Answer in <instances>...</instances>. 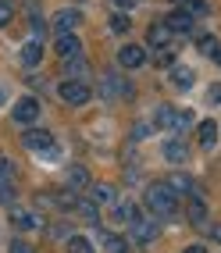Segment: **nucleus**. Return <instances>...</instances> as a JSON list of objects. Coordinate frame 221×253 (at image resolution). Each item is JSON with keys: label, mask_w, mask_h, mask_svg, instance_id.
<instances>
[{"label": "nucleus", "mask_w": 221, "mask_h": 253, "mask_svg": "<svg viewBox=\"0 0 221 253\" xmlns=\"http://www.w3.org/2000/svg\"><path fill=\"white\" fill-rule=\"evenodd\" d=\"M143 200H146V207L154 211L157 217H172V214L178 211V193H175L168 182H154V185L143 193Z\"/></svg>", "instance_id": "nucleus-1"}, {"label": "nucleus", "mask_w": 221, "mask_h": 253, "mask_svg": "<svg viewBox=\"0 0 221 253\" xmlns=\"http://www.w3.org/2000/svg\"><path fill=\"white\" fill-rule=\"evenodd\" d=\"M157 125H161L164 132H172V136H178V132H185V128L193 125V111L164 104V107H157Z\"/></svg>", "instance_id": "nucleus-2"}, {"label": "nucleus", "mask_w": 221, "mask_h": 253, "mask_svg": "<svg viewBox=\"0 0 221 253\" xmlns=\"http://www.w3.org/2000/svg\"><path fill=\"white\" fill-rule=\"evenodd\" d=\"M14 196H18V182H14V168L7 157H0V204L14 207Z\"/></svg>", "instance_id": "nucleus-3"}, {"label": "nucleus", "mask_w": 221, "mask_h": 253, "mask_svg": "<svg viewBox=\"0 0 221 253\" xmlns=\"http://www.w3.org/2000/svg\"><path fill=\"white\" fill-rule=\"evenodd\" d=\"M57 96L64 100V104H86V100H89V86L79 82V79H64L57 86Z\"/></svg>", "instance_id": "nucleus-4"}, {"label": "nucleus", "mask_w": 221, "mask_h": 253, "mask_svg": "<svg viewBox=\"0 0 221 253\" xmlns=\"http://www.w3.org/2000/svg\"><path fill=\"white\" fill-rule=\"evenodd\" d=\"M157 239V225L150 221V217H132V246H150Z\"/></svg>", "instance_id": "nucleus-5"}, {"label": "nucleus", "mask_w": 221, "mask_h": 253, "mask_svg": "<svg viewBox=\"0 0 221 253\" xmlns=\"http://www.w3.org/2000/svg\"><path fill=\"white\" fill-rule=\"evenodd\" d=\"M11 114H14V122H18V125H32L40 118V100L36 96H22L18 104L11 107Z\"/></svg>", "instance_id": "nucleus-6"}, {"label": "nucleus", "mask_w": 221, "mask_h": 253, "mask_svg": "<svg viewBox=\"0 0 221 253\" xmlns=\"http://www.w3.org/2000/svg\"><path fill=\"white\" fill-rule=\"evenodd\" d=\"M22 143H25V150H40V154H50V150H54V136H50L46 128H25Z\"/></svg>", "instance_id": "nucleus-7"}, {"label": "nucleus", "mask_w": 221, "mask_h": 253, "mask_svg": "<svg viewBox=\"0 0 221 253\" xmlns=\"http://www.w3.org/2000/svg\"><path fill=\"white\" fill-rule=\"evenodd\" d=\"M11 225L18 228V232H36L43 221H40V214L29 211V207H11Z\"/></svg>", "instance_id": "nucleus-8"}, {"label": "nucleus", "mask_w": 221, "mask_h": 253, "mask_svg": "<svg viewBox=\"0 0 221 253\" xmlns=\"http://www.w3.org/2000/svg\"><path fill=\"white\" fill-rule=\"evenodd\" d=\"M82 22V14L75 7H61L54 14V36H68V32H75V25Z\"/></svg>", "instance_id": "nucleus-9"}, {"label": "nucleus", "mask_w": 221, "mask_h": 253, "mask_svg": "<svg viewBox=\"0 0 221 253\" xmlns=\"http://www.w3.org/2000/svg\"><path fill=\"white\" fill-rule=\"evenodd\" d=\"M118 64H122V68H143V64H146V50L129 43V46L118 50Z\"/></svg>", "instance_id": "nucleus-10"}, {"label": "nucleus", "mask_w": 221, "mask_h": 253, "mask_svg": "<svg viewBox=\"0 0 221 253\" xmlns=\"http://www.w3.org/2000/svg\"><path fill=\"white\" fill-rule=\"evenodd\" d=\"M79 54H82V43H79L75 32L57 36V57H61V61H72V57H79Z\"/></svg>", "instance_id": "nucleus-11"}, {"label": "nucleus", "mask_w": 221, "mask_h": 253, "mask_svg": "<svg viewBox=\"0 0 221 253\" xmlns=\"http://www.w3.org/2000/svg\"><path fill=\"white\" fill-rule=\"evenodd\" d=\"M125 79L122 75H104V82H100V96L104 100H118V96H125Z\"/></svg>", "instance_id": "nucleus-12"}, {"label": "nucleus", "mask_w": 221, "mask_h": 253, "mask_svg": "<svg viewBox=\"0 0 221 253\" xmlns=\"http://www.w3.org/2000/svg\"><path fill=\"white\" fill-rule=\"evenodd\" d=\"M164 25L172 29V36H175V32H193V14L189 11H172L164 18Z\"/></svg>", "instance_id": "nucleus-13"}, {"label": "nucleus", "mask_w": 221, "mask_h": 253, "mask_svg": "<svg viewBox=\"0 0 221 253\" xmlns=\"http://www.w3.org/2000/svg\"><path fill=\"white\" fill-rule=\"evenodd\" d=\"M146 40H150V46H154V50H161V46H175V43H172V29H168L164 22H157V25H150V32H146Z\"/></svg>", "instance_id": "nucleus-14"}, {"label": "nucleus", "mask_w": 221, "mask_h": 253, "mask_svg": "<svg viewBox=\"0 0 221 253\" xmlns=\"http://www.w3.org/2000/svg\"><path fill=\"white\" fill-rule=\"evenodd\" d=\"M64 72H68V79L86 82V79H89V61L79 54V57H72V61H64Z\"/></svg>", "instance_id": "nucleus-15"}, {"label": "nucleus", "mask_w": 221, "mask_h": 253, "mask_svg": "<svg viewBox=\"0 0 221 253\" xmlns=\"http://www.w3.org/2000/svg\"><path fill=\"white\" fill-rule=\"evenodd\" d=\"M164 157L172 161V164H185V161H189V150H185L182 139H168L164 143Z\"/></svg>", "instance_id": "nucleus-16"}, {"label": "nucleus", "mask_w": 221, "mask_h": 253, "mask_svg": "<svg viewBox=\"0 0 221 253\" xmlns=\"http://www.w3.org/2000/svg\"><path fill=\"white\" fill-rule=\"evenodd\" d=\"M40 57H43V46H40V40H29V43L22 46V64H25V68H36V64H40Z\"/></svg>", "instance_id": "nucleus-17"}, {"label": "nucleus", "mask_w": 221, "mask_h": 253, "mask_svg": "<svg viewBox=\"0 0 221 253\" xmlns=\"http://www.w3.org/2000/svg\"><path fill=\"white\" fill-rule=\"evenodd\" d=\"M193 68H185V64H178V68H172V86L175 89H193Z\"/></svg>", "instance_id": "nucleus-18"}, {"label": "nucleus", "mask_w": 221, "mask_h": 253, "mask_svg": "<svg viewBox=\"0 0 221 253\" xmlns=\"http://www.w3.org/2000/svg\"><path fill=\"white\" fill-rule=\"evenodd\" d=\"M185 217H189L193 225H200V221H207V204H203L200 196H193L189 204H185Z\"/></svg>", "instance_id": "nucleus-19"}, {"label": "nucleus", "mask_w": 221, "mask_h": 253, "mask_svg": "<svg viewBox=\"0 0 221 253\" xmlns=\"http://www.w3.org/2000/svg\"><path fill=\"white\" fill-rule=\"evenodd\" d=\"M168 185H172L175 193H185V196H196V182L189 175H172L168 178Z\"/></svg>", "instance_id": "nucleus-20"}, {"label": "nucleus", "mask_w": 221, "mask_h": 253, "mask_svg": "<svg viewBox=\"0 0 221 253\" xmlns=\"http://www.w3.org/2000/svg\"><path fill=\"white\" fill-rule=\"evenodd\" d=\"M214 143H218V125L207 118V122H200V146H203V150H211Z\"/></svg>", "instance_id": "nucleus-21"}, {"label": "nucleus", "mask_w": 221, "mask_h": 253, "mask_svg": "<svg viewBox=\"0 0 221 253\" xmlns=\"http://www.w3.org/2000/svg\"><path fill=\"white\" fill-rule=\"evenodd\" d=\"M104 246H107V253H132V243L125 235H104Z\"/></svg>", "instance_id": "nucleus-22"}, {"label": "nucleus", "mask_w": 221, "mask_h": 253, "mask_svg": "<svg viewBox=\"0 0 221 253\" xmlns=\"http://www.w3.org/2000/svg\"><path fill=\"white\" fill-rule=\"evenodd\" d=\"M68 253H96V246L86 235H72V239H68Z\"/></svg>", "instance_id": "nucleus-23"}, {"label": "nucleus", "mask_w": 221, "mask_h": 253, "mask_svg": "<svg viewBox=\"0 0 221 253\" xmlns=\"http://www.w3.org/2000/svg\"><path fill=\"white\" fill-rule=\"evenodd\" d=\"M86 182H89V175L82 171L79 164H72V168H68V185H72V189H86Z\"/></svg>", "instance_id": "nucleus-24"}, {"label": "nucleus", "mask_w": 221, "mask_h": 253, "mask_svg": "<svg viewBox=\"0 0 221 253\" xmlns=\"http://www.w3.org/2000/svg\"><path fill=\"white\" fill-rule=\"evenodd\" d=\"M89 200H93V204H118V193L111 189V185H96Z\"/></svg>", "instance_id": "nucleus-25"}, {"label": "nucleus", "mask_w": 221, "mask_h": 253, "mask_svg": "<svg viewBox=\"0 0 221 253\" xmlns=\"http://www.w3.org/2000/svg\"><path fill=\"white\" fill-rule=\"evenodd\" d=\"M75 211H79L82 217H86L89 225H96V221H100V214H96V204H93V200H79V204H75Z\"/></svg>", "instance_id": "nucleus-26"}, {"label": "nucleus", "mask_w": 221, "mask_h": 253, "mask_svg": "<svg viewBox=\"0 0 221 253\" xmlns=\"http://www.w3.org/2000/svg\"><path fill=\"white\" fill-rule=\"evenodd\" d=\"M196 50H200V54H207V57H214V50H218V40L211 36V32H203V36H196Z\"/></svg>", "instance_id": "nucleus-27"}, {"label": "nucleus", "mask_w": 221, "mask_h": 253, "mask_svg": "<svg viewBox=\"0 0 221 253\" xmlns=\"http://www.w3.org/2000/svg\"><path fill=\"white\" fill-rule=\"evenodd\" d=\"M132 217H135V211L129 204H114V221L118 225H132Z\"/></svg>", "instance_id": "nucleus-28"}, {"label": "nucleus", "mask_w": 221, "mask_h": 253, "mask_svg": "<svg viewBox=\"0 0 221 253\" xmlns=\"http://www.w3.org/2000/svg\"><path fill=\"white\" fill-rule=\"evenodd\" d=\"M154 61L161 64V68H168V64H175V46H161Z\"/></svg>", "instance_id": "nucleus-29"}, {"label": "nucleus", "mask_w": 221, "mask_h": 253, "mask_svg": "<svg viewBox=\"0 0 221 253\" xmlns=\"http://www.w3.org/2000/svg\"><path fill=\"white\" fill-rule=\"evenodd\" d=\"M129 14H111V32H129Z\"/></svg>", "instance_id": "nucleus-30"}, {"label": "nucleus", "mask_w": 221, "mask_h": 253, "mask_svg": "<svg viewBox=\"0 0 221 253\" xmlns=\"http://www.w3.org/2000/svg\"><path fill=\"white\" fill-rule=\"evenodd\" d=\"M11 18H14V7L7 4V0H0V29L11 25Z\"/></svg>", "instance_id": "nucleus-31"}, {"label": "nucleus", "mask_w": 221, "mask_h": 253, "mask_svg": "<svg viewBox=\"0 0 221 253\" xmlns=\"http://www.w3.org/2000/svg\"><path fill=\"white\" fill-rule=\"evenodd\" d=\"M50 235H54V239H64V243L72 239V235H68V225H64V221H54V225H50Z\"/></svg>", "instance_id": "nucleus-32"}, {"label": "nucleus", "mask_w": 221, "mask_h": 253, "mask_svg": "<svg viewBox=\"0 0 221 253\" xmlns=\"http://www.w3.org/2000/svg\"><path fill=\"white\" fill-rule=\"evenodd\" d=\"M207 104L211 107H221V86H211L207 89Z\"/></svg>", "instance_id": "nucleus-33"}, {"label": "nucleus", "mask_w": 221, "mask_h": 253, "mask_svg": "<svg viewBox=\"0 0 221 253\" xmlns=\"http://www.w3.org/2000/svg\"><path fill=\"white\" fill-rule=\"evenodd\" d=\"M11 253H32V246L22 243V239H14V243H11Z\"/></svg>", "instance_id": "nucleus-34"}, {"label": "nucleus", "mask_w": 221, "mask_h": 253, "mask_svg": "<svg viewBox=\"0 0 221 253\" xmlns=\"http://www.w3.org/2000/svg\"><path fill=\"white\" fill-rule=\"evenodd\" d=\"M185 253H207V246H185Z\"/></svg>", "instance_id": "nucleus-35"}, {"label": "nucleus", "mask_w": 221, "mask_h": 253, "mask_svg": "<svg viewBox=\"0 0 221 253\" xmlns=\"http://www.w3.org/2000/svg\"><path fill=\"white\" fill-rule=\"evenodd\" d=\"M214 61H218V64H221V46H218V50H214Z\"/></svg>", "instance_id": "nucleus-36"}, {"label": "nucleus", "mask_w": 221, "mask_h": 253, "mask_svg": "<svg viewBox=\"0 0 221 253\" xmlns=\"http://www.w3.org/2000/svg\"><path fill=\"white\" fill-rule=\"evenodd\" d=\"M0 104H4V86H0Z\"/></svg>", "instance_id": "nucleus-37"}, {"label": "nucleus", "mask_w": 221, "mask_h": 253, "mask_svg": "<svg viewBox=\"0 0 221 253\" xmlns=\"http://www.w3.org/2000/svg\"><path fill=\"white\" fill-rule=\"evenodd\" d=\"M118 4H129V0H118Z\"/></svg>", "instance_id": "nucleus-38"}, {"label": "nucleus", "mask_w": 221, "mask_h": 253, "mask_svg": "<svg viewBox=\"0 0 221 253\" xmlns=\"http://www.w3.org/2000/svg\"><path fill=\"white\" fill-rule=\"evenodd\" d=\"M218 239H221V228H218Z\"/></svg>", "instance_id": "nucleus-39"}]
</instances>
